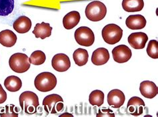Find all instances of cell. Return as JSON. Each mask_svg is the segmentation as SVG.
<instances>
[{
    "label": "cell",
    "instance_id": "1",
    "mask_svg": "<svg viewBox=\"0 0 158 117\" xmlns=\"http://www.w3.org/2000/svg\"><path fill=\"white\" fill-rule=\"evenodd\" d=\"M19 101L21 108L26 114L36 113L40 103L38 97L34 92L29 91L23 92L19 96Z\"/></svg>",
    "mask_w": 158,
    "mask_h": 117
},
{
    "label": "cell",
    "instance_id": "2",
    "mask_svg": "<svg viewBox=\"0 0 158 117\" xmlns=\"http://www.w3.org/2000/svg\"><path fill=\"white\" fill-rule=\"evenodd\" d=\"M35 88L41 92L53 90L57 85V78L50 72H42L37 75L34 80Z\"/></svg>",
    "mask_w": 158,
    "mask_h": 117
},
{
    "label": "cell",
    "instance_id": "3",
    "mask_svg": "<svg viewBox=\"0 0 158 117\" xmlns=\"http://www.w3.org/2000/svg\"><path fill=\"white\" fill-rule=\"evenodd\" d=\"M85 16L91 21L98 22L102 20L107 14V8L102 2L94 1L85 8Z\"/></svg>",
    "mask_w": 158,
    "mask_h": 117
},
{
    "label": "cell",
    "instance_id": "4",
    "mask_svg": "<svg viewBox=\"0 0 158 117\" xmlns=\"http://www.w3.org/2000/svg\"><path fill=\"white\" fill-rule=\"evenodd\" d=\"M28 56L23 53H15L12 55L9 60V65L14 72L22 74L27 72L30 68Z\"/></svg>",
    "mask_w": 158,
    "mask_h": 117
},
{
    "label": "cell",
    "instance_id": "5",
    "mask_svg": "<svg viewBox=\"0 0 158 117\" xmlns=\"http://www.w3.org/2000/svg\"><path fill=\"white\" fill-rule=\"evenodd\" d=\"M103 39L109 44L119 43L123 36V30L115 24H109L103 27L102 30Z\"/></svg>",
    "mask_w": 158,
    "mask_h": 117
},
{
    "label": "cell",
    "instance_id": "6",
    "mask_svg": "<svg viewBox=\"0 0 158 117\" xmlns=\"http://www.w3.org/2000/svg\"><path fill=\"white\" fill-rule=\"evenodd\" d=\"M45 111L48 113L56 114L64 109V100L60 95L52 94L46 96L42 103Z\"/></svg>",
    "mask_w": 158,
    "mask_h": 117
},
{
    "label": "cell",
    "instance_id": "7",
    "mask_svg": "<svg viewBox=\"0 0 158 117\" xmlns=\"http://www.w3.org/2000/svg\"><path fill=\"white\" fill-rule=\"evenodd\" d=\"M74 37L77 44L83 47H91L95 41L94 32L91 28L87 27H80L76 29Z\"/></svg>",
    "mask_w": 158,
    "mask_h": 117
},
{
    "label": "cell",
    "instance_id": "8",
    "mask_svg": "<svg viewBox=\"0 0 158 117\" xmlns=\"http://www.w3.org/2000/svg\"><path fill=\"white\" fill-rule=\"evenodd\" d=\"M112 55L115 62L119 64H123L130 60L132 53L130 48H128L126 45L122 44L112 50Z\"/></svg>",
    "mask_w": 158,
    "mask_h": 117
},
{
    "label": "cell",
    "instance_id": "9",
    "mask_svg": "<svg viewBox=\"0 0 158 117\" xmlns=\"http://www.w3.org/2000/svg\"><path fill=\"white\" fill-rule=\"evenodd\" d=\"M53 68L57 72H64L68 71L71 66L69 58L65 54H57L54 56L52 60Z\"/></svg>",
    "mask_w": 158,
    "mask_h": 117
},
{
    "label": "cell",
    "instance_id": "10",
    "mask_svg": "<svg viewBox=\"0 0 158 117\" xmlns=\"http://www.w3.org/2000/svg\"><path fill=\"white\" fill-rule=\"evenodd\" d=\"M128 43L134 49H143L148 40V35L144 32H134L128 36Z\"/></svg>",
    "mask_w": 158,
    "mask_h": 117
},
{
    "label": "cell",
    "instance_id": "11",
    "mask_svg": "<svg viewBox=\"0 0 158 117\" xmlns=\"http://www.w3.org/2000/svg\"><path fill=\"white\" fill-rule=\"evenodd\" d=\"M145 106V103L141 98L133 97L129 100L127 104V109L130 115L133 116H139L143 114V107Z\"/></svg>",
    "mask_w": 158,
    "mask_h": 117
},
{
    "label": "cell",
    "instance_id": "12",
    "mask_svg": "<svg viewBox=\"0 0 158 117\" xmlns=\"http://www.w3.org/2000/svg\"><path fill=\"white\" fill-rule=\"evenodd\" d=\"M125 95L121 90L113 89L107 95V103L115 108H120L125 103Z\"/></svg>",
    "mask_w": 158,
    "mask_h": 117
},
{
    "label": "cell",
    "instance_id": "13",
    "mask_svg": "<svg viewBox=\"0 0 158 117\" xmlns=\"http://www.w3.org/2000/svg\"><path fill=\"white\" fill-rule=\"evenodd\" d=\"M141 94L147 99H153L157 95L158 89L155 83L150 81H143L140 83Z\"/></svg>",
    "mask_w": 158,
    "mask_h": 117
},
{
    "label": "cell",
    "instance_id": "14",
    "mask_svg": "<svg viewBox=\"0 0 158 117\" xmlns=\"http://www.w3.org/2000/svg\"><path fill=\"white\" fill-rule=\"evenodd\" d=\"M126 25L131 30H139L146 25V20L141 15H130L126 19Z\"/></svg>",
    "mask_w": 158,
    "mask_h": 117
},
{
    "label": "cell",
    "instance_id": "15",
    "mask_svg": "<svg viewBox=\"0 0 158 117\" xmlns=\"http://www.w3.org/2000/svg\"><path fill=\"white\" fill-rule=\"evenodd\" d=\"M110 59L109 51L105 48H99L94 51L91 62L94 65L102 66L106 64Z\"/></svg>",
    "mask_w": 158,
    "mask_h": 117
},
{
    "label": "cell",
    "instance_id": "16",
    "mask_svg": "<svg viewBox=\"0 0 158 117\" xmlns=\"http://www.w3.org/2000/svg\"><path fill=\"white\" fill-rule=\"evenodd\" d=\"M13 27L16 32L23 34L29 32L31 29V21L26 16H20L14 21Z\"/></svg>",
    "mask_w": 158,
    "mask_h": 117
},
{
    "label": "cell",
    "instance_id": "17",
    "mask_svg": "<svg viewBox=\"0 0 158 117\" xmlns=\"http://www.w3.org/2000/svg\"><path fill=\"white\" fill-rule=\"evenodd\" d=\"M17 42V36L9 29L0 32V44L6 47H12Z\"/></svg>",
    "mask_w": 158,
    "mask_h": 117
},
{
    "label": "cell",
    "instance_id": "18",
    "mask_svg": "<svg viewBox=\"0 0 158 117\" xmlns=\"http://www.w3.org/2000/svg\"><path fill=\"white\" fill-rule=\"evenodd\" d=\"M80 14L78 11H73L66 14L63 19V25L65 29H72L80 21Z\"/></svg>",
    "mask_w": 158,
    "mask_h": 117
},
{
    "label": "cell",
    "instance_id": "19",
    "mask_svg": "<svg viewBox=\"0 0 158 117\" xmlns=\"http://www.w3.org/2000/svg\"><path fill=\"white\" fill-rule=\"evenodd\" d=\"M52 27L50 25L45 22L41 23H37L35 25L33 34H34L36 38H40L41 39H45L47 37L50 36L52 35Z\"/></svg>",
    "mask_w": 158,
    "mask_h": 117
},
{
    "label": "cell",
    "instance_id": "20",
    "mask_svg": "<svg viewBox=\"0 0 158 117\" xmlns=\"http://www.w3.org/2000/svg\"><path fill=\"white\" fill-rule=\"evenodd\" d=\"M143 0H123L122 7L127 12H137L143 9Z\"/></svg>",
    "mask_w": 158,
    "mask_h": 117
},
{
    "label": "cell",
    "instance_id": "21",
    "mask_svg": "<svg viewBox=\"0 0 158 117\" xmlns=\"http://www.w3.org/2000/svg\"><path fill=\"white\" fill-rule=\"evenodd\" d=\"M4 85H5L7 90L9 91L16 92L22 88V82L19 77L15 76H8L5 79Z\"/></svg>",
    "mask_w": 158,
    "mask_h": 117
},
{
    "label": "cell",
    "instance_id": "22",
    "mask_svg": "<svg viewBox=\"0 0 158 117\" xmlns=\"http://www.w3.org/2000/svg\"><path fill=\"white\" fill-rule=\"evenodd\" d=\"M89 54L85 49L78 48L74 51L73 54V60L77 66H83L88 62Z\"/></svg>",
    "mask_w": 158,
    "mask_h": 117
},
{
    "label": "cell",
    "instance_id": "23",
    "mask_svg": "<svg viewBox=\"0 0 158 117\" xmlns=\"http://www.w3.org/2000/svg\"><path fill=\"white\" fill-rule=\"evenodd\" d=\"M89 101L92 106H102L104 102V93L100 90L93 91L89 95Z\"/></svg>",
    "mask_w": 158,
    "mask_h": 117
},
{
    "label": "cell",
    "instance_id": "24",
    "mask_svg": "<svg viewBox=\"0 0 158 117\" xmlns=\"http://www.w3.org/2000/svg\"><path fill=\"white\" fill-rule=\"evenodd\" d=\"M14 9V0H0V16L6 17Z\"/></svg>",
    "mask_w": 158,
    "mask_h": 117
},
{
    "label": "cell",
    "instance_id": "25",
    "mask_svg": "<svg viewBox=\"0 0 158 117\" xmlns=\"http://www.w3.org/2000/svg\"><path fill=\"white\" fill-rule=\"evenodd\" d=\"M45 60L46 56L44 52L41 51H36L33 52L30 57L29 58V62L30 64H32L35 66H40L43 64Z\"/></svg>",
    "mask_w": 158,
    "mask_h": 117
},
{
    "label": "cell",
    "instance_id": "26",
    "mask_svg": "<svg viewBox=\"0 0 158 117\" xmlns=\"http://www.w3.org/2000/svg\"><path fill=\"white\" fill-rule=\"evenodd\" d=\"M148 55L153 58L157 59L158 58V43L156 40H152L149 41L147 48Z\"/></svg>",
    "mask_w": 158,
    "mask_h": 117
},
{
    "label": "cell",
    "instance_id": "27",
    "mask_svg": "<svg viewBox=\"0 0 158 117\" xmlns=\"http://www.w3.org/2000/svg\"><path fill=\"white\" fill-rule=\"evenodd\" d=\"M15 108L14 104H7L6 106V110L2 111L3 112L0 113V115L2 117L5 116H13V117H17L18 116V112L16 111L15 109L14 111V108Z\"/></svg>",
    "mask_w": 158,
    "mask_h": 117
},
{
    "label": "cell",
    "instance_id": "28",
    "mask_svg": "<svg viewBox=\"0 0 158 117\" xmlns=\"http://www.w3.org/2000/svg\"><path fill=\"white\" fill-rule=\"evenodd\" d=\"M98 117H100V116H112L114 117L115 114L111 110L109 109H102V110H99V112L96 115Z\"/></svg>",
    "mask_w": 158,
    "mask_h": 117
},
{
    "label": "cell",
    "instance_id": "29",
    "mask_svg": "<svg viewBox=\"0 0 158 117\" xmlns=\"http://www.w3.org/2000/svg\"><path fill=\"white\" fill-rule=\"evenodd\" d=\"M7 93L6 91L3 89L2 85L0 84V104H2L6 101Z\"/></svg>",
    "mask_w": 158,
    "mask_h": 117
},
{
    "label": "cell",
    "instance_id": "30",
    "mask_svg": "<svg viewBox=\"0 0 158 117\" xmlns=\"http://www.w3.org/2000/svg\"><path fill=\"white\" fill-rule=\"evenodd\" d=\"M65 115H69V116H73L72 115H69V114H63V115H61L60 116H65Z\"/></svg>",
    "mask_w": 158,
    "mask_h": 117
}]
</instances>
